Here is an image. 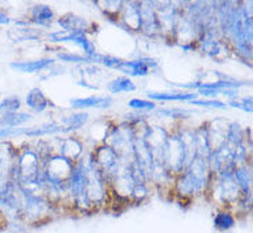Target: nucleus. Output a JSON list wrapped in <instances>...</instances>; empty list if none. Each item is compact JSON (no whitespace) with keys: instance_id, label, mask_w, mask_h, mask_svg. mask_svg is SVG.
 <instances>
[{"instance_id":"nucleus-1","label":"nucleus","mask_w":253,"mask_h":233,"mask_svg":"<svg viewBox=\"0 0 253 233\" xmlns=\"http://www.w3.org/2000/svg\"><path fill=\"white\" fill-rule=\"evenodd\" d=\"M112 100L111 98H98V97H90L82 100H74L72 106L74 108H108Z\"/></svg>"},{"instance_id":"nucleus-2","label":"nucleus","mask_w":253,"mask_h":233,"mask_svg":"<svg viewBox=\"0 0 253 233\" xmlns=\"http://www.w3.org/2000/svg\"><path fill=\"white\" fill-rule=\"evenodd\" d=\"M27 103L31 109H34L35 112H42L46 109L47 106V100L44 98V96L42 94L41 90L34 89L29 91V94L27 96Z\"/></svg>"},{"instance_id":"nucleus-3","label":"nucleus","mask_w":253,"mask_h":233,"mask_svg":"<svg viewBox=\"0 0 253 233\" xmlns=\"http://www.w3.org/2000/svg\"><path fill=\"white\" fill-rule=\"evenodd\" d=\"M51 60H41V61H32V62H17V64H11L10 67L21 72H25V73H32L36 70H41V69L46 68L51 64Z\"/></svg>"},{"instance_id":"nucleus-4","label":"nucleus","mask_w":253,"mask_h":233,"mask_svg":"<svg viewBox=\"0 0 253 233\" xmlns=\"http://www.w3.org/2000/svg\"><path fill=\"white\" fill-rule=\"evenodd\" d=\"M31 119L29 115L27 113H10V115H3V119L0 120L1 124H6L7 127H17L20 124L25 123Z\"/></svg>"},{"instance_id":"nucleus-5","label":"nucleus","mask_w":253,"mask_h":233,"mask_svg":"<svg viewBox=\"0 0 253 233\" xmlns=\"http://www.w3.org/2000/svg\"><path fill=\"white\" fill-rule=\"evenodd\" d=\"M235 225V220L231 214L219 213L214 217V227L219 231H228Z\"/></svg>"},{"instance_id":"nucleus-6","label":"nucleus","mask_w":253,"mask_h":233,"mask_svg":"<svg viewBox=\"0 0 253 233\" xmlns=\"http://www.w3.org/2000/svg\"><path fill=\"white\" fill-rule=\"evenodd\" d=\"M20 98L18 97H7L6 100H3L0 102V112L1 115H10V113H15L17 109L20 108Z\"/></svg>"},{"instance_id":"nucleus-7","label":"nucleus","mask_w":253,"mask_h":233,"mask_svg":"<svg viewBox=\"0 0 253 233\" xmlns=\"http://www.w3.org/2000/svg\"><path fill=\"white\" fill-rule=\"evenodd\" d=\"M148 96L152 100H159V101H185V100H192L195 94H155V93H148Z\"/></svg>"},{"instance_id":"nucleus-8","label":"nucleus","mask_w":253,"mask_h":233,"mask_svg":"<svg viewBox=\"0 0 253 233\" xmlns=\"http://www.w3.org/2000/svg\"><path fill=\"white\" fill-rule=\"evenodd\" d=\"M136 89V86L133 83L130 82L129 79L126 77H119L117 80L110 84V90L112 93H119V91H133Z\"/></svg>"},{"instance_id":"nucleus-9","label":"nucleus","mask_w":253,"mask_h":233,"mask_svg":"<svg viewBox=\"0 0 253 233\" xmlns=\"http://www.w3.org/2000/svg\"><path fill=\"white\" fill-rule=\"evenodd\" d=\"M34 17L35 18H39V20H51L53 13L50 11V8H48V7L38 6V7H35Z\"/></svg>"},{"instance_id":"nucleus-10","label":"nucleus","mask_w":253,"mask_h":233,"mask_svg":"<svg viewBox=\"0 0 253 233\" xmlns=\"http://www.w3.org/2000/svg\"><path fill=\"white\" fill-rule=\"evenodd\" d=\"M129 106L136 108V109H154L155 103L150 101H143V100H131L129 102Z\"/></svg>"},{"instance_id":"nucleus-11","label":"nucleus","mask_w":253,"mask_h":233,"mask_svg":"<svg viewBox=\"0 0 253 233\" xmlns=\"http://www.w3.org/2000/svg\"><path fill=\"white\" fill-rule=\"evenodd\" d=\"M192 105H204V106H214V108H226V105L219 101H192Z\"/></svg>"},{"instance_id":"nucleus-12","label":"nucleus","mask_w":253,"mask_h":233,"mask_svg":"<svg viewBox=\"0 0 253 233\" xmlns=\"http://www.w3.org/2000/svg\"><path fill=\"white\" fill-rule=\"evenodd\" d=\"M60 58L62 60H68V61H87L86 58H82V57H76V55H60Z\"/></svg>"},{"instance_id":"nucleus-13","label":"nucleus","mask_w":253,"mask_h":233,"mask_svg":"<svg viewBox=\"0 0 253 233\" xmlns=\"http://www.w3.org/2000/svg\"><path fill=\"white\" fill-rule=\"evenodd\" d=\"M8 22H10V18L7 17L6 14L0 11V24H1V25H6V24H8Z\"/></svg>"}]
</instances>
